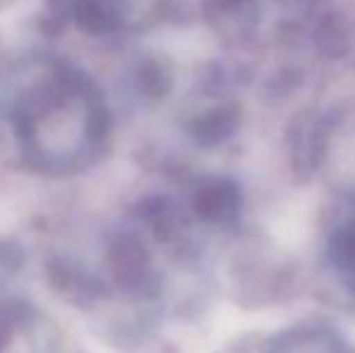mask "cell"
Returning a JSON list of instances; mask_svg holds the SVG:
<instances>
[{
    "mask_svg": "<svg viewBox=\"0 0 355 353\" xmlns=\"http://www.w3.org/2000/svg\"><path fill=\"white\" fill-rule=\"evenodd\" d=\"M8 114L22 160L49 177L97 165L112 138V114L94 80L61 58L24 63L8 87Z\"/></svg>",
    "mask_w": 355,
    "mask_h": 353,
    "instance_id": "obj_1",
    "label": "cell"
},
{
    "mask_svg": "<svg viewBox=\"0 0 355 353\" xmlns=\"http://www.w3.org/2000/svg\"><path fill=\"white\" fill-rule=\"evenodd\" d=\"M159 0H51L61 19L92 37H112L143 24Z\"/></svg>",
    "mask_w": 355,
    "mask_h": 353,
    "instance_id": "obj_2",
    "label": "cell"
},
{
    "mask_svg": "<svg viewBox=\"0 0 355 353\" xmlns=\"http://www.w3.org/2000/svg\"><path fill=\"white\" fill-rule=\"evenodd\" d=\"M24 264V252L17 242L0 237V273H15Z\"/></svg>",
    "mask_w": 355,
    "mask_h": 353,
    "instance_id": "obj_3",
    "label": "cell"
},
{
    "mask_svg": "<svg viewBox=\"0 0 355 353\" xmlns=\"http://www.w3.org/2000/svg\"><path fill=\"white\" fill-rule=\"evenodd\" d=\"M12 0H0V8H5V5H10Z\"/></svg>",
    "mask_w": 355,
    "mask_h": 353,
    "instance_id": "obj_4",
    "label": "cell"
}]
</instances>
